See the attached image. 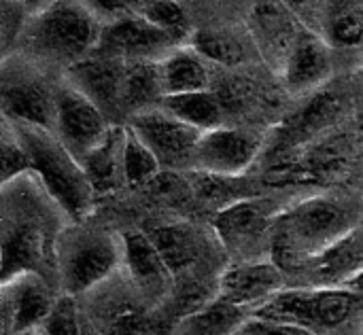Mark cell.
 <instances>
[{
  "mask_svg": "<svg viewBox=\"0 0 363 335\" xmlns=\"http://www.w3.org/2000/svg\"><path fill=\"white\" fill-rule=\"evenodd\" d=\"M68 217L49 195L36 174H28L2 185V274L6 283L23 272L49 274L55 268V242ZM49 278V276H47Z\"/></svg>",
  "mask_w": 363,
  "mask_h": 335,
  "instance_id": "1",
  "label": "cell"
},
{
  "mask_svg": "<svg viewBox=\"0 0 363 335\" xmlns=\"http://www.w3.org/2000/svg\"><path fill=\"white\" fill-rule=\"evenodd\" d=\"M357 227H362L359 202L340 195H315L279 215L272 255L281 268L300 270Z\"/></svg>",
  "mask_w": 363,
  "mask_h": 335,
  "instance_id": "2",
  "label": "cell"
},
{
  "mask_svg": "<svg viewBox=\"0 0 363 335\" xmlns=\"http://www.w3.org/2000/svg\"><path fill=\"white\" fill-rule=\"evenodd\" d=\"M253 317L294 325L315 335H362L363 295L351 289H285Z\"/></svg>",
  "mask_w": 363,
  "mask_h": 335,
  "instance_id": "3",
  "label": "cell"
},
{
  "mask_svg": "<svg viewBox=\"0 0 363 335\" xmlns=\"http://www.w3.org/2000/svg\"><path fill=\"white\" fill-rule=\"evenodd\" d=\"M123 266V240L87 223L62 229L55 242V276L62 293L81 297L113 278Z\"/></svg>",
  "mask_w": 363,
  "mask_h": 335,
  "instance_id": "4",
  "label": "cell"
},
{
  "mask_svg": "<svg viewBox=\"0 0 363 335\" xmlns=\"http://www.w3.org/2000/svg\"><path fill=\"white\" fill-rule=\"evenodd\" d=\"M104 23L87 4L53 2L36 11L26 25L32 53L66 70L94 55Z\"/></svg>",
  "mask_w": 363,
  "mask_h": 335,
  "instance_id": "5",
  "label": "cell"
},
{
  "mask_svg": "<svg viewBox=\"0 0 363 335\" xmlns=\"http://www.w3.org/2000/svg\"><path fill=\"white\" fill-rule=\"evenodd\" d=\"M11 123L30 151L34 174L40 178L49 195L60 204L72 223H85L96 198L85 168L70 155L53 132L28 123Z\"/></svg>",
  "mask_w": 363,
  "mask_h": 335,
  "instance_id": "6",
  "label": "cell"
},
{
  "mask_svg": "<svg viewBox=\"0 0 363 335\" xmlns=\"http://www.w3.org/2000/svg\"><path fill=\"white\" fill-rule=\"evenodd\" d=\"M85 319L100 335H177L179 321L117 272L85 295Z\"/></svg>",
  "mask_w": 363,
  "mask_h": 335,
  "instance_id": "7",
  "label": "cell"
},
{
  "mask_svg": "<svg viewBox=\"0 0 363 335\" xmlns=\"http://www.w3.org/2000/svg\"><path fill=\"white\" fill-rule=\"evenodd\" d=\"M281 212L283 210H279L270 200H242L217 215L213 232L223 251L240 259L238 263L266 261L262 255L266 251H274V227Z\"/></svg>",
  "mask_w": 363,
  "mask_h": 335,
  "instance_id": "8",
  "label": "cell"
},
{
  "mask_svg": "<svg viewBox=\"0 0 363 335\" xmlns=\"http://www.w3.org/2000/svg\"><path fill=\"white\" fill-rule=\"evenodd\" d=\"M113 123L106 115L68 81L55 87V125L53 134L83 164L85 157L108 136Z\"/></svg>",
  "mask_w": 363,
  "mask_h": 335,
  "instance_id": "9",
  "label": "cell"
},
{
  "mask_svg": "<svg viewBox=\"0 0 363 335\" xmlns=\"http://www.w3.org/2000/svg\"><path fill=\"white\" fill-rule=\"evenodd\" d=\"M181 45L149 23L143 15H125L102 28L98 49L94 53L123 64H162Z\"/></svg>",
  "mask_w": 363,
  "mask_h": 335,
  "instance_id": "10",
  "label": "cell"
},
{
  "mask_svg": "<svg viewBox=\"0 0 363 335\" xmlns=\"http://www.w3.org/2000/svg\"><path fill=\"white\" fill-rule=\"evenodd\" d=\"M125 125L147 144V149L157 157L162 168H194V157L202 132L179 121L162 106L134 115L132 119H128Z\"/></svg>",
  "mask_w": 363,
  "mask_h": 335,
  "instance_id": "11",
  "label": "cell"
},
{
  "mask_svg": "<svg viewBox=\"0 0 363 335\" xmlns=\"http://www.w3.org/2000/svg\"><path fill=\"white\" fill-rule=\"evenodd\" d=\"M55 302L51 280L38 272H23L2 283L0 314L4 335H28L40 329Z\"/></svg>",
  "mask_w": 363,
  "mask_h": 335,
  "instance_id": "12",
  "label": "cell"
},
{
  "mask_svg": "<svg viewBox=\"0 0 363 335\" xmlns=\"http://www.w3.org/2000/svg\"><path fill=\"white\" fill-rule=\"evenodd\" d=\"M264 136L251 127H219L202 134L194 170L217 176H242L255 161Z\"/></svg>",
  "mask_w": 363,
  "mask_h": 335,
  "instance_id": "13",
  "label": "cell"
},
{
  "mask_svg": "<svg viewBox=\"0 0 363 335\" xmlns=\"http://www.w3.org/2000/svg\"><path fill=\"white\" fill-rule=\"evenodd\" d=\"M2 110L4 119L36 125L53 132L55 125V89L21 66L4 62L2 76Z\"/></svg>",
  "mask_w": 363,
  "mask_h": 335,
  "instance_id": "14",
  "label": "cell"
},
{
  "mask_svg": "<svg viewBox=\"0 0 363 335\" xmlns=\"http://www.w3.org/2000/svg\"><path fill=\"white\" fill-rule=\"evenodd\" d=\"M123 240V272L132 285L155 306L168 308L172 302V276L145 229L121 234Z\"/></svg>",
  "mask_w": 363,
  "mask_h": 335,
  "instance_id": "15",
  "label": "cell"
},
{
  "mask_svg": "<svg viewBox=\"0 0 363 335\" xmlns=\"http://www.w3.org/2000/svg\"><path fill=\"white\" fill-rule=\"evenodd\" d=\"M283 291L285 270L277 261L266 259L251 263H234L223 270L217 297L249 312H255Z\"/></svg>",
  "mask_w": 363,
  "mask_h": 335,
  "instance_id": "16",
  "label": "cell"
},
{
  "mask_svg": "<svg viewBox=\"0 0 363 335\" xmlns=\"http://www.w3.org/2000/svg\"><path fill=\"white\" fill-rule=\"evenodd\" d=\"M125 66L119 59L102 57L94 53L85 62L68 70V83L85 93L113 123L125 117L123 108V87H125ZM115 125V123H113Z\"/></svg>",
  "mask_w": 363,
  "mask_h": 335,
  "instance_id": "17",
  "label": "cell"
},
{
  "mask_svg": "<svg viewBox=\"0 0 363 335\" xmlns=\"http://www.w3.org/2000/svg\"><path fill=\"white\" fill-rule=\"evenodd\" d=\"M306 289H349L363 276V225L300 268Z\"/></svg>",
  "mask_w": 363,
  "mask_h": 335,
  "instance_id": "18",
  "label": "cell"
},
{
  "mask_svg": "<svg viewBox=\"0 0 363 335\" xmlns=\"http://www.w3.org/2000/svg\"><path fill=\"white\" fill-rule=\"evenodd\" d=\"M281 74L287 91H291L294 96L317 89L332 74L330 45L311 28H300L296 45Z\"/></svg>",
  "mask_w": 363,
  "mask_h": 335,
  "instance_id": "19",
  "label": "cell"
},
{
  "mask_svg": "<svg viewBox=\"0 0 363 335\" xmlns=\"http://www.w3.org/2000/svg\"><path fill=\"white\" fill-rule=\"evenodd\" d=\"M300 23L294 19L291 11L281 4H257L251 11V38L253 45L277 64L283 72L285 62L300 34Z\"/></svg>",
  "mask_w": 363,
  "mask_h": 335,
  "instance_id": "20",
  "label": "cell"
},
{
  "mask_svg": "<svg viewBox=\"0 0 363 335\" xmlns=\"http://www.w3.org/2000/svg\"><path fill=\"white\" fill-rule=\"evenodd\" d=\"M123 149H125V125L115 123L108 136L81 164L85 168V174L96 195H111L121 185H125Z\"/></svg>",
  "mask_w": 363,
  "mask_h": 335,
  "instance_id": "21",
  "label": "cell"
},
{
  "mask_svg": "<svg viewBox=\"0 0 363 335\" xmlns=\"http://www.w3.org/2000/svg\"><path fill=\"white\" fill-rule=\"evenodd\" d=\"M162 87L164 96H185L208 91L211 74L204 64V57L194 47H179L174 49L162 64Z\"/></svg>",
  "mask_w": 363,
  "mask_h": 335,
  "instance_id": "22",
  "label": "cell"
},
{
  "mask_svg": "<svg viewBox=\"0 0 363 335\" xmlns=\"http://www.w3.org/2000/svg\"><path fill=\"white\" fill-rule=\"evenodd\" d=\"M251 317L253 312L215 297L200 310L181 319L177 335H236Z\"/></svg>",
  "mask_w": 363,
  "mask_h": 335,
  "instance_id": "23",
  "label": "cell"
},
{
  "mask_svg": "<svg viewBox=\"0 0 363 335\" xmlns=\"http://www.w3.org/2000/svg\"><path fill=\"white\" fill-rule=\"evenodd\" d=\"M321 38L330 49H362L363 4L362 2H332L321 11Z\"/></svg>",
  "mask_w": 363,
  "mask_h": 335,
  "instance_id": "24",
  "label": "cell"
},
{
  "mask_svg": "<svg viewBox=\"0 0 363 335\" xmlns=\"http://www.w3.org/2000/svg\"><path fill=\"white\" fill-rule=\"evenodd\" d=\"M162 108L202 134L223 127V102L211 89L185 96H168L164 98Z\"/></svg>",
  "mask_w": 363,
  "mask_h": 335,
  "instance_id": "25",
  "label": "cell"
},
{
  "mask_svg": "<svg viewBox=\"0 0 363 335\" xmlns=\"http://www.w3.org/2000/svg\"><path fill=\"white\" fill-rule=\"evenodd\" d=\"M191 47L211 62L223 66H238L249 62V47L240 34L228 28H206L194 34Z\"/></svg>",
  "mask_w": 363,
  "mask_h": 335,
  "instance_id": "26",
  "label": "cell"
},
{
  "mask_svg": "<svg viewBox=\"0 0 363 335\" xmlns=\"http://www.w3.org/2000/svg\"><path fill=\"white\" fill-rule=\"evenodd\" d=\"M160 161L147 149V144L125 125V149H123V174L125 185L143 187L160 176Z\"/></svg>",
  "mask_w": 363,
  "mask_h": 335,
  "instance_id": "27",
  "label": "cell"
},
{
  "mask_svg": "<svg viewBox=\"0 0 363 335\" xmlns=\"http://www.w3.org/2000/svg\"><path fill=\"white\" fill-rule=\"evenodd\" d=\"M2 185L34 174V164L30 157V151L26 149L23 140L19 138L17 130L9 119H2Z\"/></svg>",
  "mask_w": 363,
  "mask_h": 335,
  "instance_id": "28",
  "label": "cell"
},
{
  "mask_svg": "<svg viewBox=\"0 0 363 335\" xmlns=\"http://www.w3.org/2000/svg\"><path fill=\"white\" fill-rule=\"evenodd\" d=\"M138 15H143L149 23L172 36L179 45L189 36V19L181 4L177 2H143L138 4Z\"/></svg>",
  "mask_w": 363,
  "mask_h": 335,
  "instance_id": "29",
  "label": "cell"
},
{
  "mask_svg": "<svg viewBox=\"0 0 363 335\" xmlns=\"http://www.w3.org/2000/svg\"><path fill=\"white\" fill-rule=\"evenodd\" d=\"M83 312L79 310L77 297L60 295L47 321L36 329L38 335H85Z\"/></svg>",
  "mask_w": 363,
  "mask_h": 335,
  "instance_id": "30",
  "label": "cell"
},
{
  "mask_svg": "<svg viewBox=\"0 0 363 335\" xmlns=\"http://www.w3.org/2000/svg\"><path fill=\"white\" fill-rule=\"evenodd\" d=\"M0 34H2V49H4V57L9 53V47L13 42H17L21 30H26L28 21H26V11L23 4L17 2H2L0 4Z\"/></svg>",
  "mask_w": 363,
  "mask_h": 335,
  "instance_id": "31",
  "label": "cell"
},
{
  "mask_svg": "<svg viewBox=\"0 0 363 335\" xmlns=\"http://www.w3.org/2000/svg\"><path fill=\"white\" fill-rule=\"evenodd\" d=\"M236 335H315L306 329L294 327V325H285V323H277V321H268V319H259V317H251Z\"/></svg>",
  "mask_w": 363,
  "mask_h": 335,
  "instance_id": "32",
  "label": "cell"
},
{
  "mask_svg": "<svg viewBox=\"0 0 363 335\" xmlns=\"http://www.w3.org/2000/svg\"><path fill=\"white\" fill-rule=\"evenodd\" d=\"M83 321H85V325H83V327H85V335H100L96 329H94V327H91V323L85 319V314H83Z\"/></svg>",
  "mask_w": 363,
  "mask_h": 335,
  "instance_id": "33",
  "label": "cell"
},
{
  "mask_svg": "<svg viewBox=\"0 0 363 335\" xmlns=\"http://www.w3.org/2000/svg\"><path fill=\"white\" fill-rule=\"evenodd\" d=\"M28 335H38V334H36V331H32V334H28Z\"/></svg>",
  "mask_w": 363,
  "mask_h": 335,
  "instance_id": "34",
  "label": "cell"
},
{
  "mask_svg": "<svg viewBox=\"0 0 363 335\" xmlns=\"http://www.w3.org/2000/svg\"><path fill=\"white\" fill-rule=\"evenodd\" d=\"M362 335H363V331H362Z\"/></svg>",
  "mask_w": 363,
  "mask_h": 335,
  "instance_id": "35",
  "label": "cell"
}]
</instances>
